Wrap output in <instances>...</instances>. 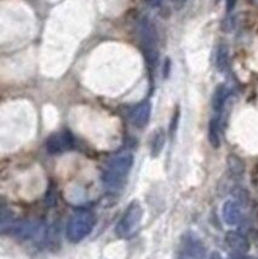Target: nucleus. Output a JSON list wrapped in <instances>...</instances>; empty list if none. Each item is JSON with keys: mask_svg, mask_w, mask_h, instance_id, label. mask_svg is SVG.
Here are the masks:
<instances>
[{"mask_svg": "<svg viewBox=\"0 0 258 259\" xmlns=\"http://www.w3.org/2000/svg\"><path fill=\"white\" fill-rule=\"evenodd\" d=\"M143 217V208L141 203L136 201H132L127 206L126 211L124 212L122 217L119 221L118 226L115 228V233L120 237H128L136 231L140 226L141 221Z\"/></svg>", "mask_w": 258, "mask_h": 259, "instance_id": "4", "label": "nucleus"}, {"mask_svg": "<svg viewBox=\"0 0 258 259\" xmlns=\"http://www.w3.org/2000/svg\"><path fill=\"white\" fill-rule=\"evenodd\" d=\"M144 2H146L149 6H152V8H156V6L160 5L161 0H144Z\"/></svg>", "mask_w": 258, "mask_h": 259, "instance_id": "14", "label": "nucleus"}, {"mask_svg": "<svg viewBox=\"0 0 258 259\" xmlns=\"http://www.w3.org/2000/svg\"><path fill=\"white\" fill-rule=\"evenodd\" d=\"M138 35H140L144 60L150 69H154L158 63L159 52L158 44H156V33L149 18L143 17L138 21Z\"/></svg>", "mask_w": 258, "mask_h": 259, "instance_id": "2", "label": "nucleus"}, {"mask_svg": "<svg viewBox=\"0 0 258 259\" xmlns=\"http://www.w3.org/2000/svg\"><path fill=\"white\" fill-rule=\"evenodd\" d=\"M204 257L205 248L200 240L192 234L184 236L181 248V259H204Z\"/></svg>", "mask_w": 258, "mask_h": 259, "instance_id": "6", "label": "nucleus"}, {"mask_svg": "<svg viewBox=\"0 0 258 259\" xmlns=\"http://www.w3.org/2000/svg\"><path fill=\"white\" fill-rule=\"evenodd\" d=\"M165 146V132L164 130L159 128L153 134L150 140V154L153 158L158 156L161 153L162 148Z\"/></svg>", "mask_w": 258, "mask_h": 259, "instance_id": "11", "label": "nucleus"}, {"mask_svg": "<svg viewBox=\"0 0 258 259\" xmlns=\"http://www.w3.org/2000/svg\"><path fill=\"white\" fill-rule=\"evenodd\" d=\"M96 224V217L91 211L80 209L70 217L67 226V237L70 242H80L86 236L90 235Z\"/></svg>", "mask_w": 258, "mask_h": 259, "instance_id": "3", "label": "nucleus"}, {"mask_svg": "<svg viewBox=\"0 0 258 259\" xmlns=\"http://www.w3.org/2000/svg\"><path fill=\"white\" fill-rule=\"evenodd\" d=\"M134 155L131 153H120L113 156L107 162L106 168L103 171V183L107 189L116 192L124 187L128 175H130L132 166H134Z\"/></svg>", "mask_w": 258, "mask_h": 259, "instance_id": "1", "label": "nucleus"}, {"mask_svg": "<svg viewBox=\"0 0 258 259\" xmlns=\"http://www.w3.org/2000/svg\"><path fill=\"white\" fill-rule=\"evenodd\" d=\"M40 230V223L35 221H23L9 226V234L21 240H29Z\"/></svg>", "mask_w": 258, "mask_h": 259, "instance_id": "7", "label": "nucleus"}, {"mask_svg": "<svg viewBox=\"0 0 258 259\" xmlns=\"http://www.w3.org/2000/svg\"><path fill=\"white\" fill-rule=\"evenodd\" d=\"M222 217L228 226H238L241 221V209L239 203L234 200H228V201L224 202L222 207Z\"/></svg>", "mask_w": 258, "mask_h": 259, "instance_id": "9", "label": "nucleus"}, {"mask_svg": "<svg viewBox=\"0 0 258 259\" xmlns=\"http://www.w3.org/2000/svg\"><path fill=\"white\" fill-rule=\"evenodd\" d=\"M232 259H247V258L244 257V255H242V253H235L232 257Z\"/></svg>", "mask_w": 258, "mask_h": 259, "instance_id": "15", "label": "nucleus"}, {"mask_svg": "<svg viewBox=\"0 0 258 259\" xmlns=\"http://www.w3.org/2000/svg\"><path fill=\"white\" fill-rule=\"evenodd\" d=\"M208 141H210L212 147H220V119L218 118H213L210 121V125H208Z\"/></svg>", "mask_w": 258, "mask_h": 259, "instance_id": "12", "label": "nucleus"}, {"mask_svg": "<svg viewBox=\"0 0 258 259\" xmlns=\"http://www.w3.org/2000/svg\"><path fill=\"white\" fill-rule=\"evenodd\" d=\"M150 115H152V103L149 101H143L131 110L130 119L136 127L143 128L148 125Z\"/></svg>", "mask_w": 258, "mask_h": 259, "instance_id": "8", "label": "nucleus"}, {"mask_svg": "<svg viewBox=\"0 0 258 259\" xmlns=\"http://www.w3.org/2000/svg\"><path fill=\"white\" fill-rule=\"evenodd\" d=\"M226 242L235 253H246L250 248V243L247 239L236 231H229L226 235Z\"/></svg>", "mask_w": 258, "mask_h": 259, "instance_id": "10", "label": "nucleus"}, {"mask_svg": "<svg viewBox=\"0 0 258 259\" xmlns=\"http://www.w3.org/2000/svg\"><path fill=\"white\" fill-rule=\"evenodd\" d=\"M227 89L224 86H218L217 90L214 91L213 95V100H212V108L216 113H220L222 110V108L224 106V102L227 100Z\"/></svg>", "mask_w": 258, "mask_h": 259, "instance_id": "13", "label": "nucleus"}, {"mask_svg": "<svg viewBox=\"0 0 258 259\" xmlns=\"http://www.w3.org/2000/svg\"><path fill=\"white\" fill-rule=\"evenodd\" d=\"M74 147L73 136L68 131H61L51 135L46 141V149L50 154H62Z\"/></svg>", "mask_w": 258, "mask_h": 259, "instance_id": "5", "label": "nucleus"}, {"mask_svg": "<svg viewBox=\"0 0 258 259\" xmlns=\"http://www.w3.org/2000/svg\"><path fill=\"white\" fill-rule=\"evenodd\" d=\"M208 259H222V258H221V255L218 254L217 252H213V253L210 255V258H208Z\"/></svg>", "mask_w": 258, "mask_h": 259, "instance_id": "16", "label": "nucleus"}]
</instances>
